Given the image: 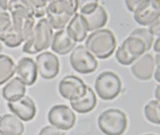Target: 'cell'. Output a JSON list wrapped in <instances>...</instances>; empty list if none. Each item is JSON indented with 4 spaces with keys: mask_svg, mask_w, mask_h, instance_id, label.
Masks as SVG:
<instances>
[{
    "mask_svg": "<svg viewBox=\"0 0 160 135\" xmlns=\"http://www.w3.org/2000/svg\"><path fill=\"white\" fill-rule=\"evenodd\" d=\"M77 0H52L46 7L47 21L52 29L61 30L67 26L70 20L77 13Z\"/></svg>",
    "mask_w": 160,
    "mask_h": 135,
    "instance_id": "1",
    "label": "cell"
},
{
    "mask_svg": "<svg viewBox=\"0 0 160 135\" xmlns=\"http://www.w3.org/2000/svg\"><path fill=\"white\" fill-rule=\"evenodd\" d=\"M116 37L109 29H99L89 34L85 39V48L95 58L107 59L116 48Z\"/></svg>",
    "mask_w": 160,
    "mask_h": 135,
    "instance_id": "2",
    "label": "cell"
},
{
    "mask_svg": "<svg viewBox=\"0 0 160 135\" xmlns=\"http://www.w3.org/2000/svg\"><path fill=\"white\" fill-rule=\"evenodd\" d=\"M9 14L11 16L13 32L25 42L36 24L35 17L25 5L24 0H11Z\"/></svg>",
    "mask_w": 160,
    "mask_h": 135,
    "instance_id": "3",
    "label": "cell"
},
{
    "mask_svg": "<svg viewBox=\"0 0 160 135\" xmlns=\"http://www.w3.org/2000/svg\"><path fill=\"white\" fill-rule=\"evenodd\" d=\"M53 29L46 18H41L35 24L31 34L24 42L22 51L27 54H37L50 47Z\"/></svg>",
    "mask_w": 160,
    "mask_h": 135,
    "instance_id": "4",
    "label": "cell"
},
{
    "mask_svg": "<svg viewBox=\"0 0 160 135\" xmlns=\"http://www.w3.org/2000/svg\"><path fill=\"white\" fill-rule=\"evenodd\" d=\"M97 124L104 135H123L128 126V119L122 110L109 108L99 115Z\"/></svg>",
    "mask_w": 160,
    "mask_h": 135,
    "instance_id": "5",
    "label": "cell"
},
{
    "mask_svg": "<svg viewBox=\"0 0 160 135\" xmlns=\"http://www.w3.org/2000/svg\"><path fill=\"white\" fill-rule=\"evenodd\" d=\"M94 87L96 94L102 100H113L122 90V81L116 73L103 71L95 79Z\"/></svg>",
    "mask_w": 160,
    "mask_h": 135,
    "instance_id": "6",
    "label": "cell"
},
{
    "mask_svg": "<svg viewBox=\"0 0 160 135\" xmlns=\"http://www.w3.org/2000/svg\"><path fill=\"white\" fill-rule=\"evenodd\" d=\"M146 47L142 40L137 37L129 36L124 39L120 47L117 48L115 58L121 65H131L135 60L146 52Z\"/></svg>",
    "mask_w": 160,
    "mask_h": 135,
    "instance_id": "7",
    "label": "cell"
},
{
    "mask_svg": "<svg viewBox=\"0 0 160 135\" xmlns=\"http://www.w3.org/2000/svg\"><path fill=\"white\" fill-rule=\"evenodd\" d=\"M69 62L71 67L80 74L92 73L98 67V61L84 45H78L75 47L69 56Z\"/></svg>",
    "mask_w": 160,
    "mask_h": 135,
    "instance_id": "8",
    "label": "cell"
},
{
    "mask_svg": "<svg viewBox=\"0 0 160 135\" xmlns=\"http://www.w3.org/2000/svg\"><path fill=\"white\" fill-rule=\"evenodd\" d=\"M48 121L50 125L65 131L74 127L76 115L71 107L64 104H57L48 111Z\"/></svg>",
    "mask_w": 160,
    "mask_h": 135,
    "instance_id": "9",
    "label": "cell"
},
{
    "mask_svg": "<svg viewBox=\"0 0 160 135\" xmlns=\"http://www.w3.org/2000/svg\"><path fill=\"white\" fill-rule=\"evenodd\" d=\"M87 85L81 78L75 75H67L60 80L58 90L60 95L69 101L82 97L86 92Z\"/></svg>",
    "mask_w": 160,
    "mask_h": 135,
    "instance_id": "10",
    "label": "cell"
},
{
    "mask_svg": "<svg viewBox=\"0 0 160 135\" xmlns=\"http://www.w3.org/2000/svg\"><path fill=\"white\" fill-rule=\"evenodd\" d=\"M133 18L142 26H150L160 20V6L157 0H141L133 13Z\"/></svg>",
    "mask_w": 160,
    "mask_h": 135,
    "instance_id": "11",
    "label": "cell"
},
{
    "mask_svg": "<svg viewBox=\"0 0 160 135\" xmlns=\"http://www.w3.org/2000/svg\"><path fill=\"white\" fill-rule=\"evenodd\" d=\"M37 72L43 79H53L60 71V62L53 52L45 51L37 55L35 60Z\"/></svg>",
    "mask_w": 160,
    "mask_h": 135,
    "instance_id": "12",
    "label": "cell"
},
{
    "mask_svg": "<svg viewBox=\"0 0 160 135\" xmlns=\"http://www.w3.org/2000/svg\"><path fill=\"white\" fill-rule=\"evenodd\" d=\"M7 107L12 114L22 121H30L36 115V105L33 100L26 95L15 101L8 102Z\"/></svg>",
    "mask_w": 160,
    "mask_h": 135,
    "instance_id": "13",
    "label": "cell"
},
{
    "mask_svg": "<svg viewBox=\"0 0 160 135\" xmlns=\"http://www.w3.org/2000/svg\"><path fill=\"white\" fill-rule=\"evenodd\" d=\"M156 65L154 56L150 53H144L131 64V72L139 80H149L153 77Z\"/></svg>",
    "mask_w": 160,
    "mask_h": 135,
    "instance_id": "14",
    "label": "cell"
},
{
    "mask_svg": "<svg viewBox=\"0 0 160 135\" xmlns=\"http://www.w3.org/2000/svg\"><path fill=\"white\" fill-rule=\"evenodd\" d=\"M15 73L26 86H32L38 75L36 63L30 57H22L15 65Z\"/></svg>",
    "mask_w": 160,
    "mask_h": 135,
    "instance_id": "15",
    "label": "cell"
},
{
    "mask_svg": "<svg viewBox=\"0 0 160 135\" xmlns=\"http://www.w3.org/2000/svg\"><path fill=\"white\" fill-rule=\"evenodd\" d=\"M52 51L59 55H66L76 47V42L69 36L66 29H61L53 34L50 44Z\"/></svg>",
    "mask_w": 160,
    "mask_h": 135,
    "instance_id": "16",
    "label": "cell"
},
{
    "mask_svg": "<svg viewBox=\"0 0 160 135\" xmlns=\"http://www.w3.org/2000/svg\"><path fill=\"white\" fill-rule=\"evenodd\" d=\"M65 29H66L69 36L76 43L82 42L87 37L88 28L86 25V21H85L84 17L80 13H76L74 15Z\"/></svg>",
    "mask_w": 160,
    "mask_h": 135,
    "instance_id": "17",
    "label": "cell"
},
{
    "mask_svg": "<svg viewBox=\"0 0 160 135\" xmlns=\"http://www.w3.org/2000/svg\"><path fill=\"white\" fill-rule=\"evenodd\" d=\"M97 104V98L96 94L93 91L91 87H88L86 89V92L82 97H80L76 100L70 101L71 109L73 111H76L80 114H85L91 112L92 110L96 107Z\"/></svg>",
    "mask_w": 160,
    "mask_h": 135,
    "instance_id": "18",
    "label": "cell"
},
{
    "mask_svg": "<svg viewBox=\"0 0 160 135\" xmlns=\"http://www.w3.org/2000/svg\"><path fill=\"white\" fill-rule=\"evenodd\" d=\"M0 131L3 135H22L24 124L14 114H4L0 117Z\"/></svg>",
    "mask_w": 160,
    "mask_h": 135,
    "instance_id": "19",
    "label": "cell"
},
{
    "mask_svg": "<svg viewBox=\"0 0 160 135\" xmlns=\"http://www.w3.org/2000/svg\"><path fill=\"white\" fill-rule=\"evenodd\" d=\"M82 16L84 17L85 21H86L88 31H92V32L99 29H102L106 25L108 20L107 11L100 4L92 12L82 15Z\"/></svg>",
    "mask_w": 160,
    "mask_h": 135,
    "instance_id": "20",
    "label": "cell"
},
{
    "mask_svg": "<svg viewBox=\"0 0 160 135\" xmlns=\"http://www.w3.org/2000/svg\"><path fill=\"white\" fill-rule=\"evenodd\" d=\"M26 93V85L17 76L13 77L2 88V96L7 102L15 101L23 97Z\"/></svg>",
    "mask_w": 160,
    "mask_h": 135,
    "instance_id": "21",
    "label": "cell"
},
{
    "mask_svg": "<svg viewBox=\"0 0 160 135\" xmlns=\"http://www.w3.org/2000/svg\"><path fill=\"white\" fill-rule=\"evenodd\" d=\"M15 74V63L8 55L0 54V85L7 83Z\"/></svg>",
    "mask_w": 160,
    "mask_h": 135,
    "instance_id": "22",
    "label": "cell"
},
{
    "mask_svg": "<svg viewBox=\"0 0 160 135\" xmlns=\"http://www.w3.org/2000/svg\"><path fill=\"white\" fill-rule=\"evenodd\" d=\"M144 115L150 123L159 125L160 124V101L152 99L144 106Z\"/></svg>",
    "mask_w": 160,
    "mask_h": 135,
    "instance_id": "23",
    "label": "cell"
},
{
    "mask_svg": "<svg viewBox=\"0 0 160 135\" xmlns=\"http://www.w3.org/2000/svg\"><path fill=\"white\" fill-rule=\"evenodd\" d=\"M25 5L35 18H43L46 14V7L48 1L46 0H24Z\"/></svg>",
    "mask_w": 160,
    "mask_h": 135,
    "instance_id": "24",
    "label": "cell"
},
{
    "mask_svg": "<svg viewBox=\"0 0 160 135\" xmlns=\"http://www.w3.org/2000/svg\"><path fill=\"white\" fill-rule=\"evenodd\" d=\"M130 36L137 37L140 40H142L143 43L145 44L146 50H149L150 48L152 47L153 42L155 40V38L149 33L147 28H136V29H134L133 31L131 32V34H130Z\"/></svg>",
    "mask_w": 160,
    "mask_h": 135,
    "instance_id": "25",
    "label": "cell"
},
{
    "mask_svg": "<svg viewBox=\"0 0 160 135\" xmlns=\"http://www.w3.org/2000/svg\"><path fill=\"white\" fill-rule=\"evenodd\" d=\"M11 27L12 21L9 12L3 11V10L0 9V41H2V39L11 29Z\"/></svg>",
    "mask_w": 160,
    "mask_h": 135,
    "instance_id": "26",
    "label": "cell"
},
{
    "mask_svg": "<svg viewBox=\"0 0 160 135\" xmlns=\"http://www.w3.org/2000/svg\"><path fill=\"white\" fill-rule=\"evenodd\" d=\"M79 5H80V14L85 15V14L92 12L99 5V2L98 1H79Z\"/></svg>",
    "mask_w": 160,
    "mask_h": 135,
    "instance_id": "27",
    "label": "cell"
},
{
    "mask_svg": "<svg viewBox=\"0 0 160 135\" xmlns=\"http://www.w3.org/2000/svg\"><path fill=\"white\" fill-rule=\"evenodd\" d=\"M38 135H66L63 130L56 128L52 125H46L39 131Z\"/></svg>",
    "mask_w": 160,
    "mask_h": 135,
    "instance_id": "28",
    "label": "cell"
},
{
    "mask_svg": "<svg viewBox=\"0 0 160 135\" xmlns=\"http://www.w3.org/2000/svg\"><path fill=\"white\" fill-rule=\"evenodd\" d=\"M148 31L154 38L160 37V20L148 26Z\"/></svg>",
    "mask_w": 160,
    "mask_h": 135,
    "instance_id": "29",
    "label": "cell"
},
{
    "mask_svg": "<svg viewBox=\"0 0 160 135\" xmlns=\"http://www.w3.org/2000/svg\"><path fill=\"white\" fill-rule=\"evenodd\" d=\"M141 3V0H133V1H125V5H126L127 9L130 12L134 13L135 10L138 8V6Z\"/></svg>",
    "mask_w": 160,
    "mask_h": 135,
    "instance_id": "30",
    "label": "cell"
},
{
    "mask_svg": "<svg viewBox=\"0 0 160 135\" xmlns=\"http://www.w3.org/2000/svg\"><path fill=\"white\" fill-rule=\"evenodd\" d=\"M10 4H11V0H0V9L3 11L9 12Z\"/></svg>",
    "mask_w": 160,
    "mask_h": 135,
    "instance_id": "31",
    "label": "cell"
},
{
    "mask_svg": "<svg viewBox=\"0 0 160 135\" xmlns=\"http://www.w3.org/2000/svg\"><path fill=\"white\" fill-rule=\"evenodd\" d=\"M152 47H153L154 51H155V53H156V54L160 52V37L155 38L154 42H153V45H152Z\"/></svg>",
    "mask_w": 160,
    "mask_h": 135,
    "instance_id": "32",
    "label": "cell"
},
{
    "mask_svg": "<svg viewBox=\"0 0 160 135\" xmlns=\"http://www.w3.org/2000/svg\"><path fill=\"white\" fill-rule=\"evenodd\" d=\"M159 70H160V66H156L154 70V73H153V76L155 78V80L159 83L160 82V78H159Z\"/></svg>",
    "mask_w": 160,
    "mask_h": 135,
    "instance_id": "33",
    "label": "cell"
},
{
    "mask_svg": "<svg viewBox=\"0 0 160 135\" xmlns=\"http://www.w3.org/2000/svg\"><path fill=\"white\" fill-rule=\"evenodd\" d=\"M159 89H160V85H157L156 86V89H155V98L156 100H160V94H159Z\"/></svg>",
    "mask_w": 160,
    "mask_h": 135,
    "instance_id": "34",
    "label": "cell"
},
{
    "mask_svg": "<svg viewBox=\"0 0 160 135\" xmlns=\"http://www.w3.org/2000/svg\"><path fill=\"white\" fill-rule=\"evenodd\" d=\"M2 50H3V43H2L1 41H0V54H1Z\"/></svg>",
    "mask_w": 160,
    "mask_h": 135,
    "instance_id": "35",
    "label": "cell"
},
{
    "mask_svg": "<svg viewBox=\"0 0 160 135\" xmlns=\"http://www.w3.org/2000/svg\"><path fill=\"white\" fill-rule=\"evenodd\" d=\"M144 135H154V134H144Z\"/></svg>",
    "mask_w": 160,
    "mask_h": 135,
    "instance_id": "36",
    "label": "cell"
},
{
    "mask_svg": "<svg viewBox=\"0 0 160 135\" xmlns=\"http://www.w3.org/2000/svg\"><path fill=\"white\" fill-rule=\"evenodd\" d=\"M0 135H3V134H2V133H1V131H0Z\"/></svg>",
    "mask_w": 160,
    "mask_h": 135,
    "instance_id": "37",
    "label": "cell"
}]
</instances>
